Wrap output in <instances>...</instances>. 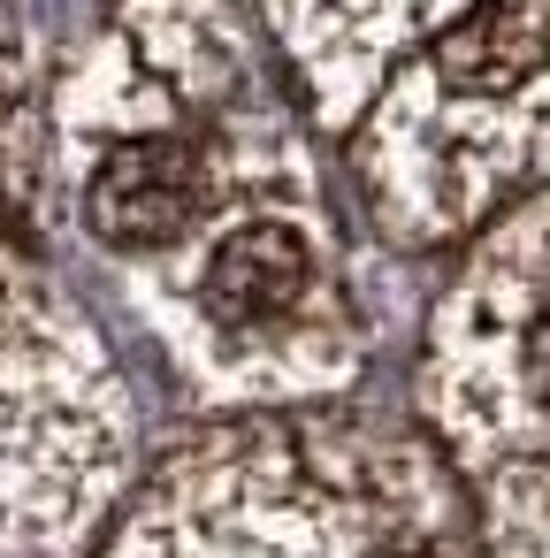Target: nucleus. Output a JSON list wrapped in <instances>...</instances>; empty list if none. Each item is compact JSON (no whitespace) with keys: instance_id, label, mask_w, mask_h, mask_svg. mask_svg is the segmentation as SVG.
<instances>
[{"instance_id":"obj_1","label":"nucleus","mask_w":550,"mask_h":558,"mask_svg":"<svg viewBox=\"0 0 550 558\" xmlns=\"http://www.w3.org/2000/svg\"><path fill=\"white\" fill-rule=\"evenodd\" d=\"M100 558H466L436 482L398 444L237 421L131 497Z\"/></svg>"},{"instance_id":"obj_2","label":"nucleus","mask_w":550,"mask_h":558,"mask_svg":"<svg viewBox=\"0 0 550 558\" xmlns=\"http://www.w3.org/2000/svg\"><path fill=\"white\" fill-rule=\"evenodd\" d=\"M367 100L359 177L382 230L405 245L443 238L542 161L497 116L550 131V9L420 16L413 54H398Z\"/></svg>"},{"instance_id":"obj_3","label":"nucleus","mask_w":550,"mask_h":558,"mask_svg":"<svg viewBox=\"0 0 550 558\" xmlns=\"http://www.w3.org/2000/svg\"><path fill=\"white\" fill-rule=\"evenodd\" d=\"M131 474V390L100 329L0 230V558L100 527Z\"/></svg>"},{"instance_id":"obj_4","label":"nucleus","mask_w":550,"mask_h":558,"mask_svg":"<svg viewBox=\"0 0 550 558\" xmlns=\"http://www.w3.org/2000/svg\"><path fill=\"white\" fill-rule=\"evenodd\" d=\"M428 413L459 459L535 466L550 451V199L504 222L436 314Z\"/></svg>"},{"instance_id":"obj_5","label":"nucleus","mask_w":550,"mask_h":558,"mask_svg":"<svg viewBox=\"0 0 550 558\" xmlns=\"http://www.w3.org/2000/svg\"><path fill=\"white\" fill-rule=\"evenodd\" d=\"M47 177V131H39V70L24 47V24L0 16V207Z\"/></svg>"},{"instance_id":"obj_6","label":"nucleus","mask_w":550,"mask_h":558,"mask_svg":"<svg viewBox=\"0 0 550 558\" xmlns=\"http://www.w3.org/2000/svg\"><path fill=\"white\" fill-rule=\"evenodd\" d=\"M489 558H550V466H504L489 482Z\"/></svg>"}]
</instances>
